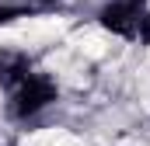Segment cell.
I'll return each instance as SVG.
<instances>
[{
	"label": "cell",
	"mask_w": 150,
	"mask_h": 146,
	"mask_svg": "<svg viewBox=\"0 0 150 146\" xmlns=\"http://www.w3.org/2000/svg\"><path fill=\"white\" fill-rule=\"evenodd\" d=\"M21 14H25V7H0V25H7V21L21 18Z\"/></svg>",
	"instance_id": "5b68a950"
},
{
	"label": "cell",
	"mask_w": 150,
	"mask_h": 146,
	"mask_svg": "<svg viewBox=\"0 0 150 146\" xmlns=\"http://www.w3.org/2000/svg\"><path fill=\"white\" fill-rule=\"evenodd\" d=\"M143 4L147 0H112L108 7H101V25L122 38H133L136 25H140V14H143Z\"/></svg>",
	"instance_id": "7a4b0ae2"
},
{
	"label": "cell",
	"mask_w": 150,
	"mask_h": 146,
	"mask_svg": "<svg viewBox=\"0 0 150 146\" xmlns=\"http://www.w3.org/2000/svg\"><path fill=\"white\" fill-rule=\"evenodd\" d=\"M32 73V63H28V56H21V52H11V49H4L0 52V87H18L25 77Z\"/></svg>",
	"instance_id": "3957f363"
},
{
	"label": "cell",
	"mask_w": 150,
	"mask_h": 146,
	"mask_svg": "<svg viewBox=\"0 0 150 146\" xmlns=\"http://www.w3.org/2000/svg\"><path fill=\"white\" fill-rule=\"evenodd\" d=\"M56 101V84L49 73H28L18 87H14V101H11V111L18 118H28V115H38L42 108H49Z\"/></svg>",
	"instance_id": "6da1fadb"
},
{
	"label": "cell",
	"mask_w": 150,
	"mask_h": 146,
	"mask_svg": "<svg viewBox=\"0 0 150 146\" xmlns=\"http://www.w3.org/2000/svg\"><path fill=\"white\" fill-rule=\"evenodd\" d=\"M136 35H140V42H147V45H150V11H143V14H140V25H136Z\"/></svg>",
	"instance_id": "277c9868"
}]
</instances>
